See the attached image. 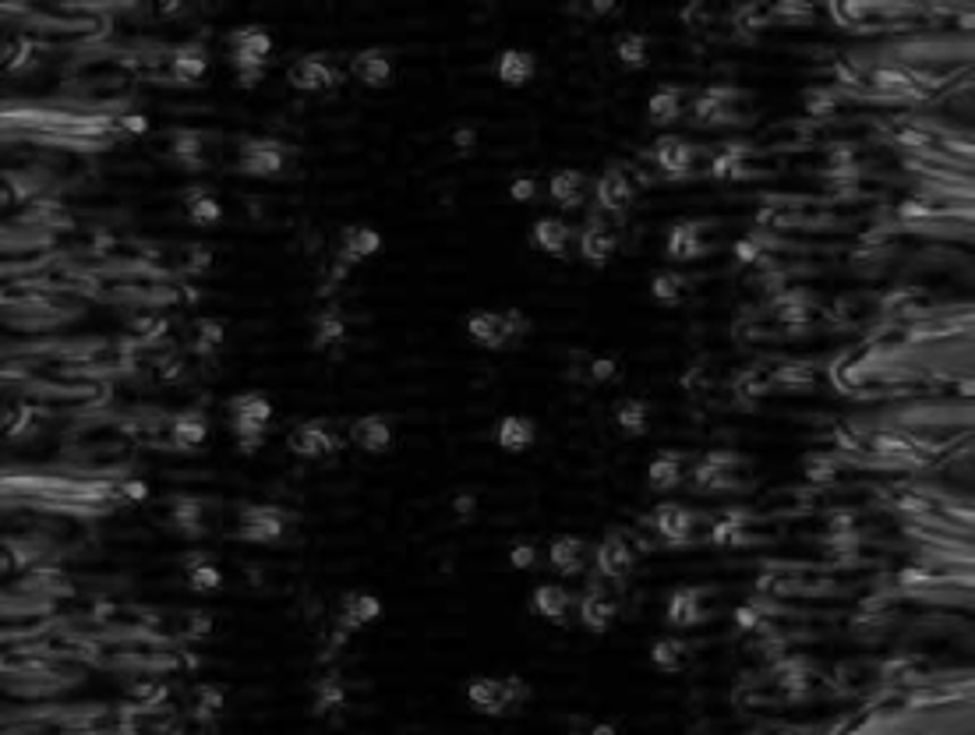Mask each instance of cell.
I'll use <instances>...</instances> for the list:
<instances>
[{"label": "cell", "mask_w": 975, "mask_h": 735, "mask_svg": "<svg viewBox=\"0 0 975 735\" xmlns=\"http://www.w3.org/2000/svg\"><path fill=\"white\" fill-rule=\"evenodd\" d=\"M343 332H347V326H343V315L340 311H332V308L318 311L315 319H311V347L315 350L336 347V343L343 340Z\"/></svg>", "instance_id": "obj_41"}, {"label": "cell", "mask_w": 975, "mask_h": 735, "mask_svg": "<svg viewBox=\"0 0 975 735\" xmlns=\"http://www.w3.org/2000/svg\"><path fill=\"white\" fill-rule=\"evenodd\" d=\"M537 442V421L527 414H506L499 417L495 425V446L502 449V453H527V449Z\"/></svg>", "instance_id": "obj_28"}, {"label": "cell", "mask_w": 975, "mask_h": 735, "mask_svg": "<svg viewBox=\"0 0 975 735\" xmlns=\"http://www.w3.org/2000/svg\"><path fill=\"white\" fill-rule=\"evenodd\" d=\"M184 580H188V588L206 594V591H216L223 583V573L220 566L209 562V559H191L188 566H184Z\"/></svg>", "instance_id": "obj_42"}, {"label": "cell", "mask_w": 975, "mask_h": 735, "mask_svg": "<svg viewBox=\"0 0 975 735\" xmlns=\"http://www.w3.org/2000/svg\"><path fill=\"white\" fill-rule=\"evenodd\" d=\"M650 160L658 166V174L665 180H689L693 177V163H697V149L679 135H661L650 149Z\"/></svg>", "instance_id": "obj_18"}, {"label": "cell", "mask_w": 975, "mask_h": 735, "mask_svg": "<svg viewBox=\"0 0 975 735\" xmlns=\"http://www.w3.org/2000/svg\"><path fill=\"white\" fill-rule=\"evenodd\" d=\"M347 75L358 81V86L364 89H390L393 78H396V61L390 50H358L354 57H350L347 64Z\"/></svg>", "instance_id": "obj_16"}, {"label": "cell", "mask_w": 975, "mask_h": 735, "mask_svg": "<svg viewBox=\"0 0 975 735\" xmlns=\"http://www.w3.org/2000/svg\"><path fill=\"white\" fill-rule=\"evenodd\" d=\"M287 166V149L273 139H251L238 149V171L248 177H280Z\"/></svg>", "instance_id": "obj_17"}, {"label": "cell", "mask_w": 975, "mask_h": 735, "mask_svg": "<svg viewBox=\"0 0 975 735\" xmlns=\"http://www.w3.org/2000/svg\"><path fill=\"white\" fill-rule=\"evenodd\" d=\"M347 442L358 446L361 453L382 457V453H390L396 442V421L385 414H361L347 425Z\"/></svg>", "instance_id": "obj_13"}, {"label": "cell", "mask_w": 975, "mask_h": 735, "mask_svg": "<svg viewBox=\"0 0 975 735\" xmlns=\"http://www.w3.org/2000/svg\"><path fill=\"white\" fill-rule=\"evenodd\" d=\"M343 704V687H340V679H318V687H315V711L318 714H326V711H336Z\"/></svg>", "instance_id": "obj_46"}, {"label": "cell", "mask_w": 975, "mask_h": 735, "mask_svg": "<svg viewBox=\"0 0 975 735\" xmlns=\"http://www.w3.org/2000/svg\"><path fill=\"white\" fill-rule=\"evenodd\" d=\"M738 92L735 86H708L700 89L693 96V103H689V121H693L697 128H728V124H738L743 121V113H738Z\"/></svg>", "instance_id": "obj_7"}, {"label": "cell", "mask_w": 975, "mask_h": 735, "mask_svg": "<svg viewBox=\"0 0 975 735\" xmlns=\"http://www.w3.org/2000/svg\"><path fill=\"white\" fill-rule=\"evenodd\" d=\"M577 252L580 262H587L591 270H604L618 255V230L601 212H594L577 233Z\"/></svg>", "instance_id": "obj_10"}, {"label": "cell", "mask_w": 975, "mask_h": 735, "mask_svg": "<svg viewBox=\"0 0 975 735\" xmlns=\"http://www.w3.org/2000/svg\"><path fill=\"white\" fill-rule=\"evenodd\" d=\"M171 156L180 160V163H198V156H201V139L195 135V131H174Z\"/></svg>", "instance_id": "obj_47"}, {"label": "cell", "mask_w": 975, "mask_h": 735, "mask_svg": "<svg viewBox=\"0 0 975 735\" xmlns=\"http://www.w3.org/2000/svg\"><path fill=\"white\" fill-rule=\"evenodd\" d=\"M347 439L340 436V428H336V421H329V417H315V421H300L291 428L287 436V449L297 457V460H308V463H322V460H332L343 453Z\"/></svg>", "instance_id": "obj_5"}, {"label": "cell", "mask_w": 975, "mask_h": 735, "mask_svg": "<svg viewBox=\"0 0 975 735\" xmlns=\"http://www.w3.org/2000/svg\"><path fill=\"white\" fill-rule=\"evenodd\" d=\"M577 619L587 633L604 637L618 623V597L609 588H601V583H591L577 601Z\"/></svg>", "instance_id": "obj_14"}, {"label": "cell", "mask_w": 975, "mask_h": 735, "mask_svg": "<svg viewBox=\"0 0 975 735\" xmlns=\"http://www.w3.org/2000/svg\"><path fill=\"white\" fill-rule=\"evenodd\" d=\"M760 623H767V612L760 605H738L735 608V629L738 633H753Z\"/></svg>", "instance_id": "obj_50"}, {"label": "cell", "mask_w": 975, "mask_h": 735, "mask_svg": "<svg viewBox=\"0 0 975 735\" xmlns=\"http://www.w3.org/2000/svg\"><path fill=\"white\" fill-rule=\"evenodd\" d=\"M209 439V417L206 410H180L171 417V446L174 449H198Z\"/></svg>", "instance_id": "obj_31"}, {"label": "cell", "mask_w": 975, "mask_h": 735, "mask_svg": "<svg viewBox=\"0 0 975 735\" xmlns=\"http://www.w3.org/2000/svg\"><path fill=\"white\" fill-rule=\"evenodd\" d=\"M650 520H654V530H658V538L668 548H686L689 541H693L697 513L686 509L682 503H661L658 509H654Z\"/></svg>", "instance_id": "obj_19"}, {"label": "cell", "mask_w": 975, "mask_h": 735, "mask_svg": "<svg viewBox=\"0 0 975 735\" xmlns=\"http://www.w3.org/2000/svg\"><path fill=\"white\" fill-rule=\"evenodd\" d=\"M273 399H269L265 393L259 390H244V393H233L227 399V417H230V431H233V442H238V449L244 457L259 453V449L265 446V436H269V421H273Z\"/></svg>", "instance_id": "obj_3"}, {"label": "cell", "mask_w": 975, "mask_h": 735, "mask_svg": "<svg viewBox=\"0 0 975 735\" xmlns=\"http://www.w3.org/2000/svg\"><path fill=\"white\" fill-rule=\"evenodd\" d=\"M957 25L968 29V32H975V14H962V19H957Z\"/></svg>", "instance_id": "obj_59"}, {"label": "cell", "mask_w": 975, "mask_h": 735, "mask_svg": "<svg viewBox=\"0 0 975 735\" xmlns=\"http://www.w3.org/2000/svg\"><path fill=\"white\" fill-rule=\"evenodd\" d=\"M612 417H615L618 436H626V439H644L647 431H650V404H647V399H640V396L618 399Z\"/></svg>", "instance_id": "obj_33"}, {"label": "cell", "mask_w": 975, "mask_h": 735, "mask_svg": "<svg viewBox=\"0 0 975 735\" xmlns=\"http://www.w3.org/2000/svg\"><path fill=\"white\" fill-rule=\"evenodd\" d=\"M587 559H591V545L577 534H559L548 545V562L559 577H580L587 570Z\"/></svg>", "instance_id": "obj_27"}, {"label": "cell", "mask_w": 975, "mask_h": 735, "mask_svg": "<svg viewBox=\"0 0 975 735\" xmlns=\"http://www.w3.org/2000/svg\"><path fill=\"white\" fill-rule=\"evenodd\" d=\"M587 375H591L594 386H615V382L626 375V368H622V358L615 354H598L587 361Z\"/></svg>", "instance_id": "obj_44"}, {"label": "cell", "mask_w": 975, "mask_h": 735, "mask_svg": "<svg viewBox=\"0 0 975 735\" xmlns=\"http://www.w3.org/2000/svg\"><path fill=\"white\" fill-rule=\"evenodd\" d=\"M957 393H962V396H972V399H975V382H957Z\"/></svg>", "instance_id": "obj_58"}, {"label": "cell", "mask_w": 975, "mask_h": 735, "mask_svg": "<svg viewBox=\"0 0 975 735\" xmlns=\"http://www.w3.org/2000/svg\"><path fill=\"white\" fill-rule=\"evenodd\" d=\"M703 594L700 588H689V583H682V588H676L668 594V601H665V619L676 626V629H693V626H700L703 623Z\"/></svg>", "instance_id": "obj_26"}, {"label": "cell", "mask_w": 975, "mask_h": 735, "mask_svg": "<svg viewBox=\"0 0 975 735\" xmlns=\"http://www.w3.org/2000/svg\"><path fill=\"white\" fill-rule=\"evenodd\" d=\"M124 128L128 131H145L149 124H145V117H124Z\"/></svg>", "instance_id": "obj_57"}, {"label": "cell", "mask_w": 975, "mask_h": 735, "mask_svg": "<svg viewBox=\"0 0 975 735\" xmlns=\"http://www.w3.org/2000/svg\"><path fill=\"white\" fill-rule=\"evenodd\" d=\"M174 506H177V509L171 513V524L180 527V530H188V534H195L198 524H201V506L191 503V498H177Z\"/></svg>", "instance_id": "obj_48"}, {"label": "cell", "mask_w": 975, "mask_h": 735, "mask_svg": "<svg viewBox=\"0 0 975 735\" xmlns=\"http://www.w3.org/2000/svg\"><path fill=\"white\" fill-rule=\"evenodd\" d=\"M767 14H770V22H778V25H799V22H810L813 19L810 8H792V4L767 8Z\"/></svg>", "instance_id": "obj_49"}, {"label": "cell", "mask_w": 975, "mask_h": 735, "mask_svg": "<svg viewBox=\"0 0 975 735\" xmlns=\"http://www.w3.org/2000/svg\"><path fill=\"white\" fill-rule=\"evenodd\" d=\"M283 527H287V520H283V513H276L273 506H251L238 520V534L244 541H255V545L276 541Z\"/></svg>", "instance_id": "obj_29"}, {"label": "cell", "mask_w": 975, "mask_h": 735, "mask_svg": "<svg viewBox=\"0 0 975 735\" xmlns=\"http://www.w3.org/2000/svg\"><path fill=\"white\" fill-rule=\"evenodd\" d=\"M379 252H382V233L368 223H350L340 230V238H336V265H343V270H358L361 262L375 259Z\"/></svg>", "instance_id": "obj_15"}, {"label": "cell", "mask_w": 975, "mask_h": 735, "mask_svg": "<svg viewBox=\"0 0 975 735\" xmlns=\"http://www.w3.org/2000/svg\"><path fill=\"white\" fill-rule=\"evenodd\" d=\"M711 177L714 180H746L749 177V145L746 142H728L711 160Z\"/></svg>", "instance_id": "obj_36"}, {"label": "cell", "mask_w": 975, "mask_h": 735, "mask_svg": "<svg viewBox=\"0 0 975 735\" xmlns=\"http://www.w3.org/2000/svg\"><path fill=\"white\" fill-rule=\"evenodd\" d=\"M382 615V601L379 594L372 591H347L340 594V601H336V633H343V637H358L361 629H368L372 623H379Z\"/></svg>", "instance_id": "obj_11"}, {"label": "cell", "mask_w": 975, "mask_h": 735, "mask_svg": "<svg viewBox=\"0 0 975 735\" xmlns=\"http://www.w3.org/2000/svg\"><path fill=\"white\" fill-rule=\"evenodd\" d=\"M594 570L601 580L609 583H622L633 570H636V551L629 545V538L622 530H609L594 548Z\"/></svg>", "instance_id": "obj_12"}, {"label": "cell", "mask_w": 975, "mask_h": 735, "mask_svg": "<svg viewBox=\"0 0 975 735\" xmlns=\"http://www.w3.org/2000/svg\"><path fill=\"white\" fill-rule=\"evenodd\" d=\"M577 241V230L562 216H541L530 227V244L548 259H569V248Z\"/></svg>", "instance_id": "obj_20"}, {"label": "cell", "mask_w": 975, "mask_h": 735, "mask_svg": "<svg viewBox=\"0 0 975 735\" xmlns=\"http://www.w3.org/2000/svg\"><path fill=\"white\" fill-rule=\"evenodd\" d=\"M665 255L671 262H697L708 255V241H703V223L697 220H676L668 227L665 238Z\"/></svg>", "instance_id": "obj_22"}, {"label": "cell", "mask_w": 975, "mask_h": 735, "mask_svg": "<svg viewBox=\"0 0 975 735\" xmlns=\"http://www.w3.org/2000/svg\"><path fill=\"white\" fill-rule=\"evenodd\" d=\"M206 75H209V54H206V46L184 43V46H177L174 54H171V78L174 81L195 86V81H201Z\"/></svg>", "instance_id": "obj_32"}, {"label": "cell", "mask_w": 975, "mask_h": 735, "mask_svg": "<svg viewBox=\"0 0 975 735\" xmlns=\"http://www.w3.org/2000/svg\"><path fill=\"white\" fill-rule=\"evenodd\" d=\"M467 337L481 350H513L519 340H527L530 319L519 308H474L467 315Z\"/></svg>", "instance_id": "obj_2"}, {"label": "cell", "mask_w": 975, "mask_h": 735, "mask_svg": "<svg viewBox=\"0 0 975 735\" xmlns=\"http://www.w3.org/2000/svg\"><path fill=\"white\" fill-rule=\"evenodd\" d=\"M287 81L294 92L322 96V92H336L343 86V68L329 54H308V57H297L291 64Z\"/></svg>", "instance_id": "obj_8"}, {"label": "cell", "mask_w": 975, "mask_h": 735, "mask_svg": "<svg viewBox=\"0 0 975 735\" xmlns=\"http://www.w3.org/2000/svg\"><path fill=\"white\" fill-rule=\"evenodd\" d=\"M184 212H188V220L198 223V227H212V223L223 220L220 198H216L212 191H206V188H188V191H184Z\"/></svg>", "instance_id": "obj_39"}, {"label": "cell", "mask_w": 975, "mask_h": 735, "mask_svg": "<svg viewBox=\"0 0 975 735\" xmlns=\"http://www.w3.org/2000/svg\"><path fill=\"white\" fill-rule=\"evenodd\" d=\"M767 259V252H764V244H760V238H743L735 244V262L738 265H756V262H764Z\"/></svg>", "instance_id": "obj_51"}, {"label": "cell", "mask_w": 975, "mask_h": 735, "mask_svg": "<svg viewBox=\"0 0 975 735\" xmlns=\"http://www.w3.org/2000/svg\"><path fill=\"white\" fill-rule=\"evenodd\" d=\"M495 78L506 89L530 86V81L537 78V54H534V50H524V46H506L495 57Z\"/></svg>", "instance_id": "obj_23"}, {"label": "cell", "mask_w": 975, "mask_h": 735, "mask_svg": "<svg viewBox=\"0 0 975 735\" xmlns=\"http://www.w3.org/2000/svg\"><path fill=\"white\" fill-rule=\"evenodd\" d=\"M686 474H689V460L682 449H661V453L647 463V489L658 495L676 492L686 481Z\"/></svg>", "instance_id": "obj_24"}, {"label": "cell", "mask_w": 975, "mask_h": 735, "mask_svg": "<svg viewBox=\"0 0 975 735\" xmlns=\"http://www.w3.org/2000/svg\"><path fill=\"white\" fill-rule=\"evenodd\" d=\"M711 541L717 548H746L749 538V513L746 509H728L721 520L711 527Z\"/></svg>", "instance_id": "obj_37"}, {"label": "cell", "mask_w": 975, "mask_h": 735, "mask_svg": "<svg viewBox=\"0 0 975 735\" xmlns=\"http://www.w3.org/2000/svg\"><path fill=\"white\" fill-rule=\"evenodd\" d=\"M594 206L601 216H622L629 212L633 198H636V188H633V177L622 163H604V171L598 174L594 180Z\"/></svg>", "instance_id": "obj_9"}, {"label": "cell", "mask_w": 975, "mask_h": 735, "mask_svg": "<svg viewBox=\"0 0 975 735\" xmlns=\"http://www.w3.org/2000/svg\"><path fill=\"white\" fill-rule=\"evenodd\" d=\"M474 506H478V498H474V495L457 498V513H460V516H474Z\"/></svg>", "instance_id": "obj_56"}, {"label": "cell", "mask_w": 975, "mask_h": 735, "mask_svg": "<svg viewBox=\"0 0 975 735\" xmlns=\"http://www.w3.org/2000/svg\"><path fill=\"white\" fill-rule=\"evenodd\" d=\"M573 608H577V597L569 588H562V583H537L534 594H530V612L545 623L566 626V619L573 615Z\"/></svg>", "instance_id": "obj_21"}, {"label": "cell", "mask_w": 975, "mask_h": 735, "mask_svg": "<svg viewBox=\"0 0 975 735\" xmlns=\"http://www.w3.org/2000/svg\"><path fill=\"white\" fill-rule=\"evenodd\" d=\"M463 693L467 704L488 717H506L530 700V687L519 676H474Z\"/></svg>", "instance_id": "obj_4"}, {"label": "cell", "mask_w": 975, "mask_h": 735, "mask_svg": "<svg viewBox=\"0 0 975 735\" xmlns=\"http://www.w3.org/2000/svg\"><path fill=\"white\" fill-rule=\"evenodd\" d=\"M689 658H693V647H689L682 637H658L650 644V665L658 668L665 676H679L686 672Z\"/></svg>", "instance_id": "obj_34"}, {"label": "cell", "mask_w": 975, "mask_h": 735, "mask_svg": "<svg viewBox=\"0 0 975 735\" xmlns=\"http://www.w3.org/2000/svg\"><path fill=\"white\" fill-rule=\"evenodd\" d=\"M615 61L622 64L626 72H647L650 68V36H644V32H622V36L615 40Z\"/></svg>", "instance_id": "obj_38"}, {"label": "cell", "mask_w": 975, "mask_h": 735, "mask_svg": "<svg viewBox=\"0 0 975 735\" xmlns=\"http://www.w3.org/2000/svg\"><path fill=\"white\" fill-rule=\"evenodd\" d=\"M510 566L513 570H537V548L530 541H519L510 548Z\"/></svg>", "instance_id": "obj_52"}, {"label": "cell", "mask_w": 975, "mask_h": 735, "mask_svg": "<svg viewBox=\"0 0 975 735\" xmlns=\"http://www.w3.org/2000/svg\"><path fill=\"white\" fill-rule=\"evenodd\" d=\"M223 43H227L230 64H233V75H238V86L255 89L265 78L269 57H273V50H276L273 32H269L265 25H238L227 32Z\"/></svg>", "instance_id": "obj_1"}, {"label": "cell", "mask_w": 975, "mask_h": 735, "mask_svg": "<svg viewBox=\"0 0 975 735\" xmlns=\"http://www.w3.org/2000/svg\"><path fill=\"white\" fill-rule=\"evenodd\" d=\"M510 198H513V202H519V206L537 202V180L534 177H516L510 184Z\"/></svg>", "instance_id": "obj_53"}, {"label": "cell", "mask_w": 975, "mask_h": 735, "mask_svg": "<svg viewBox=\"0 0 975 735\" xmlns=\"http://www.w3.org/2000/svg\"><path fill=\"white\" fill-rule=\"evenodd\" d=\"M806 107H810L813 117H831L834 107H837V99H834V92H810V96H806Z\"/></svg>", "instance_id": "obj_54"}, {"label": "cell", "mask_w": 975, "mask_h": 735, "mask_svg": "<svg viewBox=\"0 0 975 735\" xmlns=\"http://www.w3.org/2000/svg\"><path fill=\"white\" fill-rule=\"evenodd\" d=\"M732 390H735V396H743V399H760L775 386H770V375L764 372V368H743V372L735 375Z\"/></svg>", "instance_id": "obj_43"}, {"label": "cell", "mask_w": 975, "mask_h": 735, "mask_svg": "<svg viewBox=\"0 0 975 735\" xmlns=\"http://www.w3.org/2000/svg\"><path fill=\"white\" fill-rule=\"evenodd\" d=\"M732 25H735L738 32H764V29H770V14H767V8L743 4V8H735Z\"/></svg>", "instance_id": "obj_45"}, {"label": "cell", "mask_w": 975, "mask_h": 735, "mask_svg": "<svg viewBox=\"0 0 975 735\" xmlns=\"http://www.w3.org/2000/svg\"><path fill=\"white\" fill-rule=\"evenodd\" d=\"M650 300L658 308H679L689 297V279L679 270H658L650 276Z\"/></svg>", "instance_id": "obj_35"}, {"label": "cell", "mask_w": 975, "mask_h": 735, "mask_svg": "<svg viewBox=\"0 0 975 735\" xmlns=\"http://www.w3.org/2000/svg\"><path fill=\"white\" fill-rule=\"evenodd\" d=\"M775 308H778V319L788 326H806L813 319V300L802 290H781L775 297Z\"/></svg>", "instance_id": "obj_40"}, {"label": "cell", "mask_w": 975, "mask_h": 735, "mask_svg": "<svg viewBox=\"0 0 975 735\" xmlns=\"http://www.w3.org/2000/svg\"><path fill=\"white\" fill-rule=\"evenodd\" d=\"M587 191H591V180L583 177V171H573V166H562L548 177V198L562 212H577L587 202Z\"/></svg>", "instance_id": "obj_25"}, {"label": "cell", "mask_w": 975, "mask_h": 735, "mask_svg": "<svg viewBox=\"0 0 975 735\" xmlns=\"http://www.w3.org/2000/svg\"><path fill=\"white\" fill-rule=\"evenodd\" d=\"M452 145H457L460 153H470V149L478 145V131L474 128H460L457 135H452Z\"/></svg>", "instance_id": "obj_55"}, {"label": "cell", "mask_w": 975, "mask_h": 735, "mask_svg": "<svg viewBox=\"0 0 975 735\" xmlns=\"http://www.w3.org/2000/svg\"><path fill=\"white\" fill-rule=\"evenodd\" d=\"M738 467H743V460H738V453H732V449H711V453H703L693 467H689L693 492L721 495V492L743 489V481H738Z\"/></svg>", "instance_id": "obj_6"}, {"label": "cell", "mask_w": 975, "mask_h": 735, "mask_svg": "<svg viewBox=\"0 0 975 735\" xmlns=\"http://www.w3.org/2000/svg\"><path fill=\"white\" fill-rule=\"evenodd\" d=\"M686 113V89L682 86H658L647 96V121L654 128H671Z\"/></svg>", "instance_id": "obj_30"}]
</instances>
